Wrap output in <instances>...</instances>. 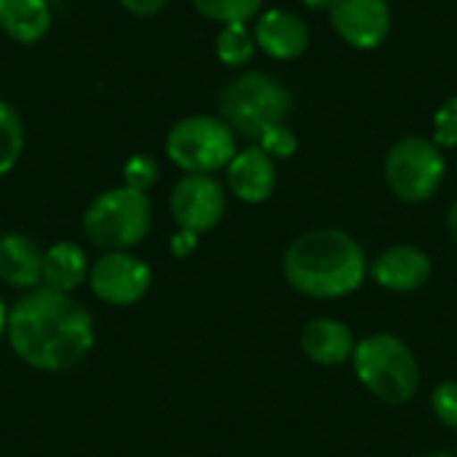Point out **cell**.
Instances as JSON below:
<instances>
[{
    "instance_id": "cell-12",
    "label": "cell",
    "mask_w": 457,
    "mask_h": 457,
    "mask_svg": "<svg viewBox=\"0 0 457 457\" xmlns=\"http://www.w3.org/2000/svg\"><path fill=\"white\" fill-rule=\"evenodd\" d=\"M228 185L233 195L244 204H262L276 187L273 158L260 147H246L233 155L228 163Z\"/></svg>"
},
{
    "instance_id": "cell-19",
    "label": "cell",
    "mask_w": 457,
    "mask_h": 457,
    "mask_svg": "<svg viewBox=\"0 0 457 457\" xmlns=\"http://www.w3.org/2000/svg\"><path fill=\"white\" fill-rule=\"evenodd\" d=\"M254 37L246 24H222L217 35V59L228 67H244L254 56Z\"/></svg>"
},
{
    "instance_id": "cell-6",
    "label": "cell",
    "mask_w": 457,
    "mask_h": 457,
    "mask_svg": "<svg viewBox=\"0 0 457 457\" xmlns=\"http://www.w3.org/2000/svg\"><path fill=\"white\" fill-rule=\"evenodd\" d=\"M236 153V131L214 115H187L166 134V155L185 174H212Z\"/></svg>"
},
{
    "instance_id": "cell-14",
    "label": "cell",
    "mask_w": 457,
    "mask_h": 457,
    "mask_svg": "<svg viewBox=\"0 0 457 457\" xmlns=\"http://www.w3.org/2000/svg\"><path fill=\"white\" fill-rule=\"evenodd\" d=\"M0 281L27 292L43 281V252L27 233L0 236Z\"/></svg>"
},
{
    "instance_id": "cell-23",
    "label": "cell",
    "mask_w": 457,
    "mask_h": 457,
    "mask_svg": "<svg viewBox=\"0 0 457 457\" xmlns=\"http://www.w3.org/2000/svg\"><path fill=\"white\" fill-rule=\"evenodd\" d=\"M257 147L265 150L270 158H289L297 150V137H295V131L287 123H281V126H273L270 131H265L260 137Z\"/></svg>"
},
{
    "instance_id": "cell-4",
    "label": "cell",
    "mask_w": 457,
    "mask_h": 457,
    "mask_svg": "<svg viewBox=\"0 0 457 457\" xmlns=\"http://www.w3.org/2000/svg\"><path fill=\"white\" fill-rule=\"evenodd\" d=\"M153 225V206L147 193L129 185L99 193L83 212V236L104 252H129L142 244Z\"/></svg>"
},
{
    "instance_id": "cell-27",
    "label": "cell",
    "mask_w": 457,
    "mask_h": 457,
    "mask_svg": "<svg viewBox=\"0 0 457 457\" xmlns=\"http://www.w3.org/2000/svg\"><path fill=\"white\" fill-rule=\"evenodd\" d=\"M447 228H450V236L457 244V201L450 206V214H447Z\"/></svg>"
},
{
    "instance_id": "cell-2",
    "label": "cell",
    "mask_w": 457,
    "mask_h": 457,
    "mask_svg": "<svg viewBox=\"0 0 457 457\" xmlns=\"http://www.w3.org/2000/svg\"><path fill=\"white\" fill-rule=\"evenodd\" d=\"M364 249L345 230H308L284 252V278L295 292L313 300L345 297L364 284Z\"/></svg>"
},
{
    "instance_id": "cell-15",
    "label": "cell",
    "mask_w": 457,
    "mask_h": 457,
    "mask_svg": "<svg viewBox=\"0 0 457 457\" xmlns=\"http://www.w3.org/2000/svg\"><path fill=\"white\" fill-rule=\"evenodd\" d=\"M300 345L305 356L324 367H337L348 359H353L356 340L348 324L337 319H313L303 327Z\"/></svg>"
},
{
    "instance_id": "cell-20",
    "label": "cell",
    "mask_w": 457,
    "mask_h": 457,
    "mask_svg": "<svg viewBox=\"0 0 457 457\" xmlns=\"http://www.w3.org/2000/svg\"><path fill=\"white\" fill-rule=\"evenodd\" d=\"M195 11L220 24H246L257 16L262 0H193Z\"/></svg>"
},
{
    "instance_id": "cell-21",
    "label": "cell",
    "mask_w": 457,
    "mask_h": 457,
    "mask_svg": "<svg viewBox=\"0 0 457 457\" xmlns=\"http://www.w3.org/2000/svg\"><path fill=\"white\" fill-rule=\"evenodd\" d=\"M123 179H126L129 187L147 193L158 182V163H155V158L153 155H145V153L131 155L123 163Z\"/></svg>"
},
{
    "instance_id": "cell-18",
    "label": "cell",
    "mask_w": 457,
    "mask_h": 457,
    "mask_svg": "<svg viewBox=\"0 0 457 457\" xmlns=\"http://www.w3.org/2000/svg\"><path fill=\"white\" fill-rule=\"evenodd\" d=\"M21 150H24V120L11 102L0 99V177L19 163Z\"/></svg>"
},
{
    "instance_id": "cell-13",
    "label": "cell",
    "mask_w": 457,
    "mask_h": 457,
    "mask_svg": "<svg viewBox=\"0 0 457 457\" xmlns=\"http://www.w3.org/2000/svg\"><path fill=\"white\" fill-rule=\"evenodd\" d=\"M254 40L273 59H297L311 43V29L297 13L273 8L257 19Z\"/></svg>"
},
{
    "instance_id": "cell-3",
    "label": "cell",
    "mask_w": 457,
    "mask_h": 457,
    "mask_svg": "<svg viewBox=\"0 0 457 457\" xmlns=\"http://www.w3.org/2000/svg\"><path fill=\"white\" fill-rule=\"evenodd\" d=\"M295 110L292 91L268 72H244L220 94L222 120L241 137L260 142L265 131L287 123Z\"/></svg>"
},
{
    "instance_id": "cell-28",
    "label": "cell",
    "mask_w": 457,
    "mask_h": 457,
    "mask_svg": "<svg viewBox=\"0 0 457 457\" xmlns=\"http://www.w3.org/2000/svg\"><path fill=\"white\" fill-rule=\"evenodd\" d=\"M5 324H8V308H5V303L0 297V335L5 332Z\"/></svg>"
},
{
    "instance_id": "cell-17",
    "label": "cell",
    "mask_w": 457,
    "mask_h": 457,
    "mask_svg": "<svg viewBox=\"0 0 457 457\" xmlns=\"http://www.w3.org/2000/svg\"><path fill=\"white\" fill-rule=\"evenodd\" d=\"M88 257L75 241H56L43 252V284L72 295L88 278Z\"/></svg>"
},
{
    "instance_id": "cell-9",
    "label": "cell",
    "mask_w": 457,
    "mask_h": 457,
    "mask_svg": "<svg viewBox=\"0 0 457 457\" xmlns=\"http://www.w3.org/2000/svg\"><path fill=\"white\" fill-rule=\"evenodd\" d=\"M225 190L212 174H185L169 198V209L179 230L190 233H206L220 225L225 217Z\"/></svg>"
},
{
    "instance_id": "cell-22",
    "label": "cell",
    "mask_w": 457,
    "mask_h": 457,
    "mask_svg": "<svg viewBox=\"0 0 457 457\" xmlns=\"http://www.w3.org/2000/svg\"><path fill=\"white\" fill-rule=\"evenodd\" d=\"M431 410L439 423L457 431V380H445L431 394Z\"/></svg>"
},
{
    "instance_id": "cell-25",
    "label": "cell",
    "mask_w": 457,
    "mask_h": 457,
    "mask_svg": "<svg viewBox=\"0 0 457 457\" xmlns=\"http://www.w3.org/2000/svg\"><path fill=\"white\" fill-rule=\"evenodd\" d=\"M131 16H139V19H150L155 13H161L166 8L169 0H118Z\"/></svg>"
},
{
    "instance_id": "cell-16",
    "label": "cell",
    "mask_w": 457,
    "mask_h": 457,
    "mask_svg": "<svg viewBox=\"0 0 457 457\" xmlns=\"http://www.w3.org/2000/svg\"><path fill=\"white\" fill-rule=\"evenodd\" d=\"M0 29L13 43H40L51 29L48 0H0Z\"/></svg>"
},
{
    "instance_id": "cell-24",
    "label": "cell",
    "mask_w": 457,
    "mask_h": 457,
    "mask_svg": "<svg viewBox=\"0 0 457 457\" xmlns=\"http://www.w3.org/2000/svg\"><path fill=\"white\" fill-rule=\"evenodd\" d=\"M434 142L439 147H457V96L447 99L434 115Z\"/></svg>"
},
{
    "instance_id": "cell-29",
    "label": "cell",
    "mask_w": 457,
    "mask_h": 457,
    "mask_svg": "<svg viewBox=\"0 0 457 457\" xmlns=\"http://www.w3.org/2000/svg\"><path fill=\"white\" fill-rule=\"evenodd\" d=\"M335 0H305V5H311V8H316V11H321V8H329Z\"/></svg>"
},
{
    "instance_id": "cell-11",
    "label": "cell",
    "mask_w": 457,
    "mask_h": 457,
    "mask_svg": "<svg viewBox=\"0 0 457 457\" xmlns=\"http://www.w3.org/2000/svg\"><path fill=\"white\" fill-rule=\"evenodd\" d=\"M372 278L388 292H415L431 278V260L412 244H396L372 262Z\"/></svg>"
},
{
    "instance_id": "cell-7",
    "label": "cell",
    "mask_w": 457,
    "mask_h": 457,
    "mask_svg": "<svg viewBox=\"0 0 457 457\" xmlns=\"http://www.w3.org/2000/svg\"><path fill=\"white\" fill-rule=\"evenodd\" d=\"M445 179L442 147L423 137L399 139L386 158V182L404 204L428 201Z\"/></svg>"
},
{
    "instance_id": "cell-10",
    "label": "cell",
    "mask_w": 457,
    "mask_h": 457,
    "mask_svg": "<svg viewBox=\"0 0 457 457\" xmlns=\"http://www.w3.org/2000/svg\"><path fill=\"white\" fill-rule=\"evenodd\" d=\"M329 19L335 32L353 48H375L391 32V8L386 0H335Z\"/></svg>"
},
{
    "instance_id": "cell-1",
    "label": "cell",
    "mask_w": 457,
    "mask_h": 457,
    "mask_svg": "<svg viewBox=\"0 0 457 457\" xmlns=\"http://www.w3.org/2000/svg\"><path fill=\"white\" fill-rule=\"evenodd\" d=\"M5 335L24 364L43 372H62L91 353L94 319L72 295L37 287L21 295L8 311Z\"/></svg>"
},
{
    "instance_id": "cell-26",
    "label": "cell",
    "mask_w": 457,
    "mask_h": 457,
    "mask_svg": "<svg viewBox=\"0 0 457 457\" xmlns=\"http://www.w3.org/2000/svg\"><path fill=\"white\" fill-rule=\"evenodd\" d=\"M193 249H195V233H190V230H179V233L171 238V252H174L177 257H187Z\"/></svg>"
},
{
    "instance_id": "cell-30",
    "label": "cell",
    "mask_w": 457,
    "mask_h": 457,
    "mask_svg": "<svg viewBox=\"0 0 457 457\" xmlns=\"http://www.w3.org/2000/svg\"><path fill=\"white\" fill-rule=\"evenodd\" d=\"M426 457H455V455H450V453H431V455H426Z\"/></svg>"
},
{
    "instance_id": "cell-8",
    "label": "cell",
    "mask_w": 457,
    "mask_h": 457,
    "mask_svg": "<svg viewBox=\"0 0 457 457\" xmlns=\"http://www.w3.org/2000/svg\"><path fill=\"white\" fill-rule=\"evenodd\" d=\"M153 273L145 260L129 252H104L88 270L91 292L107 305H134L150 289Z\"/></svg>"
},
{
    "instance_id": "cell-5",
    "label": "cell",
    "mask_w": 457,
    "mask_h": 457,
    "mask_svg": "<svg viewBox=\"0 0 457 457\" xmlns=\"http://www.w3.org/2000/svg\"><path fill=\"white\" fill-rule=\"evenodd\" d=\"M353 370L361 386L386 404H404L420 388V367L404 340L378 332L356 343Z\"/></svg>"
}]
</instances>
